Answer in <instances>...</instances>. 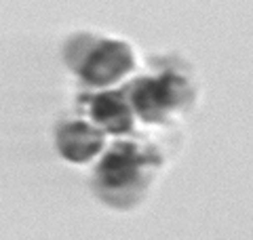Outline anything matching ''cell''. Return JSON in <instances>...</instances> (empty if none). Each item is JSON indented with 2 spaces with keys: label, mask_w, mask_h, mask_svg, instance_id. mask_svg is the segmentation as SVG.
Masks as SVG:
<instances>
[{
  "label": "cell",
  "mask_w": 253,
  "mask_h": 240,
  "mask_svg": "<svg viewBox=\"0 0 253 240\" xmlns=\"http://www.w3.org/2000/svg\"><path fill=\"white\" fill-rule=\"evenodd\" d=\"M91 118L110 133H125L131 129V110L123 93L108 91L91 99Z\"/></svg>",
  "instance_id": "obj_5"
},
{
  "label": "cell",
  "mask_w": 253,
  "mask_h": 240,
  "mask_svg": "<svg viewBox=\"0 0 253 240\" xmlns=\"http://www.w3.org/2000/svg\"><path fill=\"white\" fill-rule=\"evenodd\" d=\"M146 164L148 156L141 154L133 143H121L112 152H108L97 164V171H95L97 190L106 194L108 200H114V196L135 190L141 181V171Z\"/></svg>",
  "instance_id": "obj_3"
},
{
  "label": "cell",
  "mask_w": 253,
  "mask_h": 240,
  "mask_svg": "<svg viewBox=\"0 0 253 240\" xmlns=\"http://www.w3.org/2000/svg\"><path fill=\"white\" fill-rule=\"evenodd\" d=\"M66 59L74 72H78V76L93 86L112 84L133 68V53L125 42H95L89 36H76L68 46Z\"/></svg>",
  "instance_id": "obj_1"
},
{
  "label": "cell",
  "mask_w": 253,
  "mask_h": 240,
  "mask_svg": "<svg viewBox=\"0 0 253 240\" xmlns=\"http://www.w3.org/2000/svg\"><path fill=\"white\" fill-rule=\"evenodd\" d=\"M131 106L146 122H161L171 110L188 99V84L175 74L137 80L131 89Z\"/></svg>",
  "instance_id": "obj_2"
},
{
  "label": "cell",
  "mask_w": 253,
  "mask_h": 240,
  "mask_svg": "<svg viewBox=\"0 0 253 240\" xmlns=\"http://www.w3.org/2000/svg\"><path fill=\"white\" fill-rule=\"evenodd\" d=\"M104 148V133L86 122H68L57 131V150L70 162H86Z\"/></svg>",
  "instance_id": "obj_4"
}]
</instances>
